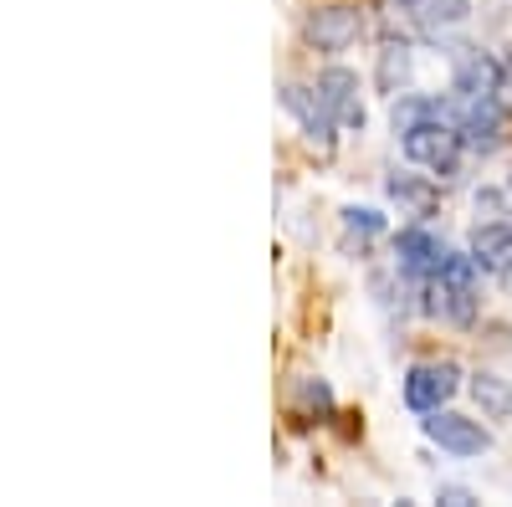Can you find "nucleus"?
Returning a JSON list of instances; mask_svg holds the SVG:
<instances>
[{
	"label": "nucleus",
	"mask_w": 512,
	"mask_h": 507,
	"mask_svg": "<svg viewBox=\"0 0 512 507\" xmlns=\"http://www.w3.org/2000/svg\"><path fill=\"white\" fill-rule=\"evenodd\" d=\"M390 16L415 26V31H446V26H461L472 16V0H390Z\"/></svg>",
	"instance_id": "nucleus-5"
},
{
	"label": "nucleus",
	"mask_w": 512,
	"mask_h": 507,
	"mask_svg": "<svg viewBox=\"0 0 512 507\" xmlns=\"http://www.w3.org/2000/svg\"><path fill=\"white\" fill-rule=\"evenodd\" d=\"M395 257H400V267L415 272V277H436L441 262H446V246H441L431 231L410 226V231H400V241H395Z\"/></svg>",
	"instance_id": "nucleus-9"
},
{
	"label": "nucleus",
	"mask_w": 512,
	"mask_h": 507,
	"mask_svg": "<svg viewBox=\"0 0 512 507\" xmlns=\"http://www.w3.org/2000/svg\"><path fill=\"white\" fill-rule=\"evenodd\" d=\"M472 395H477L492 415H512V385H507L502 374H477V379H472Z\"/></svg>",
	"instance_id": "nucleus-13"
},
{
	"label": "nucleus",
	"mask_w": 512,
	"mask_h": 507,
	"mask_svg": "<svg viewBox=\"0 0 512 507\" xmlns=\"http://www.w3.org/2000/svg\"><path fill=\"white\" fill-rule=\"evenodd\" d=\"M292 410L297 415H328L333 410V395H328V385H323V379H313V374H297L292 379Z\"/></svg>",
	"instance_id": "nucleus-12"
},
{
	"label": "nucleus",
	"mask_w": 512,
	"mask_h": 507,
	"mask_svg": "<svg viewBox=\"0 0 512 507\" xmlns=\"http://www.w3.org/2000/svg\"><path fill=\"white\" fill-rule=\"evenodd\" d=\"M400 134H405V159L436 169V175H451L456 159H461V144H466L461 129H456V123H446L441 113H425V118L405 123Z\"/></svg>",
	"instance_id": "nucleus-1"
},
{
	"label": "nucleus",
	"mask_w": 512,
	"mask_h": 507,
	"mask_svg": "<svg viewBox=\"0 0 512 507\" xmlns=\"http://www.w3.org/2000/svg\"><path fill=\"white\" fill-rule=\"evenodd\" d=\"M425 436H431L441 451H451V456H482L492 446V436L477 426V420L472 415H456V410H431Z\"/></svg>",
	"instance_id": "nucleus-4"
},
{
	"label": "nucleus",
	"mask_w": 512,
	"mask_h": 507,
	"mask_svg": "<svg viewBox=\"0 0 512 507\" xmlns=\"http://www.w3.org/2000/svg\"><path fill=\"white\" fill-rule=\"evenodd\" d=\"M282 108L297 113V123L308 129V139H313L318 149L333 144V113H328V103H323L318 88H297V82H287V88H282Z\"/></svg>",
	"instance_id": "nucleus-8"
},
{
	"label": "nucleus",
	"mask_w": 512,
	"mask_h": 507,
	"mask_svg": "<svg viewBox=\"0 0 512 507\" xmlns=\"http://www.w3.org/2000/svg\"><path fill=\"white\" fill-rule=\"evenodd\" d=\"M344 231L359 236V241H374L384 231V216H379V210H364V205H349L344 210Z\"/></svg>",
	"instance_id": "nucleus-16"
},
{
	"label": "nucleus",
	"mask_w": 512,
	"mask_h": 507,
	"mask_svg": "<svg viewBox=\"0 0 512 507\" xmlns=\"http://www.w3.org/2000/svg\"><path fill=\"white\" fill-rule=\"evenodd\" d=\"M318 93L333 113V123H344V129H364V103H359V77L344 72V67H328L318 77Z\"/></svg>",
	"instance_id": "nucleus-7"
},
{
	"label": "nucleus",
	"mask_w": 512,
	"mask_h": 507,
	"mask_svg": "<svg viewBox=\"0 0 512 507\" xmlns=\"http://www.w3.org/2000/svg\"><path fill=\"white\" fill-rule=\"evenodd\" d=\"M359 31H364L359 6H318V11L303 21L308 47H318V52H349L354 41H359Z\"/></svg>",
	"instance_id": "nucleus-2"
},
{
	"label": "nucleus",
	"mask_w": 512,
	"mask_h": 507,
	"mask_svg": "<svg viewBox=\"0 0 512 507\" xmlns=\"http://www.w3.org/2000/svg\"><path fill=\"white\" fill-rule=\"evenodd\" d=\"M405 77H410V52L390 41V47L379 52V88H384V93H400Z\"/></svg>",
	"instance_id": "nucleus-14"
},
{
	"label": "nucleus",
	"mask_w": 512,
	"mask_h": 507,
	"mask_svg": "<svg viewBox=\"0 0 512 507\" xmlns=\"http://www.w3.org/2000/svg\"><path fill=\"white\" fill-rule=\"evenodd\" d=\"M456 129H461V139L472 144V149H492V144L502 139V129H507V118H502V103H497V93H487V98H461Z\"/></svg>",
	"instance_id": "nucleus-6"
},
{
	"label": "nucleus",
	"mask_w": 512,
	"mask_h": 507,
	"mask_svg": "<svg viewBox=\"0 0 512 507\" xmlns=\"http://www.w3.org/2000/svg\"><path fill=\"white\" fill-rule=\"evenodd\" d=\"M472 257L482 272L507 277L512 272V226H477L472 231Z\"/></svg>",
	"instance_id": "nucleus-10"
},
{
	"label": "nucleus",
	"mask_w": 512,
	"mask_h": 507,
	"mask_svg": "<svg viewBox=\"0 0 512 507\" xmlns=\"http://www.w3.org/2000/svg\"><path fill=\"white\" fill-rule=\"evenodd\" d=\"M441 502H456V507H466V502H472V492H466V487H441Z\"/></svg>",
	"instance_id": "nucleus-17"
},
{
	"label": "nucleus",
	"mask_w": 512,
	"mask_h": 507,
	"mask_svg": "<svg viewBox=\"0 0 512 507\" xmlns=\"http://www.w3.org/2000/svg\"><path fill=\"white\" fill-rule=\"evenodd\" d=\"M461 390V369L451 364V359H441V364H415L410 374H405V405L410 410H441L451 395Z\"/></svg>",
	"instance_id": "nucleus-3"
},
{
	"label": "nucleus",
	"mask_w": 512,
	"mask_h": 507,
	"mask_svg": "<svg viewBox=\"0 0 512 507\" xmlns=\"http://www.w3.org/2000/svg\"><path fill=\"white\" fill-rule=\"evenodd\" d=\"M390 195H395L400 205H410L415 216H425V210L436 205V190H431V185H420L415 175H390Z\"/></svg>",
	"instance_id": "nucleus-15"
},
{
	"label": "nucleus",
	"mask_w": 512,
	"mask_h": 507,
	"mask_svg": "<svg viewBox=\"0 0 512 507\" xmlns=\"http://www.w3.org/2000/svg\"><path fill=\"white\" fill-rule=\"evenodd\" d=\"M497 82H502V67L492 57L472 52L456 67V98H487V93H497Z\"/></svg>",
	"instance_id": "nucleus-11"
}]
</instances>
